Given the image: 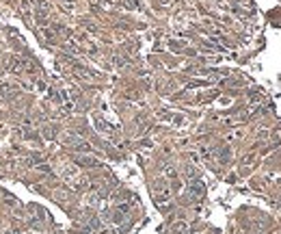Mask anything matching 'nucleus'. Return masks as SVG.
<instances>
[{"label":"nucleus","mask_w":281,"mask_h":234,"mask_svg":"<svg viewBox=\"0 0 281 234\" xmlns=\"http://www.w3.org/2000/svg\"><path fill=\"white\" fill-rule=\"evenodd\" d=\"M203 193H205V187H203V182H201V180L190 182V187H188V195H190V197H195V199H197V197H201Z\"/></svg>","instance_id":"1"}]
</instances>
